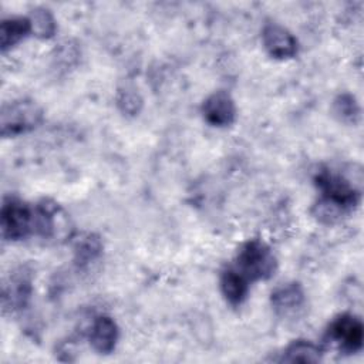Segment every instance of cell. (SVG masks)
I'll return each instance as SVG.
<instances>
[{
    "instance_id": "obj_1",
    "label": "cell",
    "mask_w": 364,
    "mask_h": 364,
    "mask_svg": "<svg viewBox=\"0 0 364 364\" xmlns=\"http://www.w3.org/2000/svg\"><path fill=\"white\" fill-rule=\"evenodd\" d=\"M277 267L272 249L259 239L246 240L236 255V270L249 282L270 279Z\"/></svg>"
},
{
    "instance_id": "obj_2",
    "label": "cell",
    "mask_w": 364,
    "mask_h": 364,
    "mask_svg": "<svg viewBox=\"0 0 364 364\" xmlns=\"http://www.w3.org/2000/svg\"><path fill=\"white\" fill-rule=\"evenodd\" d=\"M43 121V109L28 98H20L4 104L0 114V132L3 136L26 134Z\"/></svg>"
},
{
    "instance_id": "obj_3",
    "label": "cell",
    "mask_w": 364,
    "mask_h": 364,
    "mask_svg": "<svg viewBox=\"0 0 364 364\" xmlns=\"http://www.w3.org/2000/svg\"><path fill=\"white\" fill-rule=\"evenodd\" d=\"M0 228L4 240H20L34 232V208L17 198H6L0 212Z\"/></svg>"
},
{
    "instance_id": "obj_4",
    "label": "cell",
    "mask_w": 364,
    "mask_h": 364,
    "mask_svg": "<svg viewBox=\"0 0 364 364\" xmlns=\"http://www.w3.org/2000/svg\"><path fill=\"white\" fill-rule=\"evenodd\" d=\"M316 185L321 192V198L334 202L346 210L353 209L360 200V189L347 178L334 173L330 169H321L316 175Z\"/></svg>"
},
{
    "instance_id": "obj_5",
    "label": "cell",
    "mask_w": 364,
    "mask_h": 364,
    "mask_svg": "<svg viewBox=\"0 0 364 364\" xmlns=\"http://www.w3.org/2000/svg\"><path fill=\"white\" fill-rule=\"evenodd\" d=\"M327 337L343 353L351 354L363 347L364 327L358 317L350 313H343L334 317L328 324Z\"/></svg>"
},
{
    "instance_id": "obj_6",
    "label": "cell",
    "mask_w": 364,
    "mask_h": 364,
    "mask_svg": "<svg viewBox=\"0 0 364 364\" xmlns=\"http://www.w3.org/2000/svg\"><path fill=\"white\" fill-rule=\"evenodd\" d=\"M34 232L44 239H61L68 235V216L55 202L44 199L34 208Z\"/></svg>"
},
{
    "instance_id": "obj_7",
    "label": "cell",
    "mask_w": 364,
    "mask_h": 364,
    "mask_svg": "<svg viewBox=\"0 0 364 364\" xmlns=\"http://www.w3.org/2000/svg\"><path fill=\"white\" fill-rule=\"evenodd\" d=\"M262 41L266 51L277 60L291 58L297 53L296 37L277 23H269L263 27Z\"/></svg>"
},
{
    "instance_id": "obj_8",
    "label": "cell",
    "mask_w": 364,
    "mask_h": 364,
    "mask_svg": "<svg viewBox=\"0 0 364 364\" xmlns=\"http://www.w3.org/2000/svg\"><path fill=\"white\" fill-rule=\"evenodd\" d=\"M205 121L213 127H228L235 121V101L226 91H215L202 104Z\"/></svg>"
},
{
    "instance_id": "obj_9",
    "label": "cell",
    "mask_w": 364,
    "mask_h": 364,
    "mask_svg": "<svg viewBox=\"0 0 364 364\" xmlns=\"http://www.w3.org/2000/svg\"><path fill=\"white\" fill-rule=\"evenodd\" d=\"M118 326L109 316H98L90 327V344L98 354H111L118 341Z\"/></svg>"
},
{
    "instance_id": "obj_10",
    "label": "cell",
    "mask_w": 364,
    "mask_h": 364,
    "mask_svg": "<svg viewBox=\"0 0 364 364\" xmlns=\"http://www.w3.org/2000/svg\"><path fill=\"white\" fill-rule=\"evenodd\" d=\"M270 301L274 311L286 317V316L296 314L304 306L306 297L300 283L289 282L277 286L272 291Z\"/></svg>"
},
{
    "instance_id": "obj_11",
    "label": "cell",
    "mask_w": 364,
    "mask_h": 364,
    "mask_svg": "<svg viewBox=\"0 0 364 364\" xmlns=\"http://www.w3.org/2000/svg\"><path fill=\"white\" fill-rule=\"evenodd\" d=\"M220 291L229 304L239 306L249 293V280L235 267H228L220 274Z\"/></svg>"
},
{
    "instance_id": "obj_12",
    "label": "cell",
    "mask_w": 364,
    "mask_h": 364,
    "mask_svg": "<svg viewBox=\"0 0 364 364\" xmlns=\"http://www.w3.org/2000/svg\"><path fill=\"white\" fill-rule=\"evenodd\" d=\"M30 293H31L30 279L23 273L14 274L13 277H10V282L3 287L4 309L9 307L10 310H18L24 307L27 300L30 299Z\"/></svg>"
},
{
    "instance_id": "obj_13",
    "label": "cell",
    "mask_w": 364,
    "mask_h": 364,
    "mask_svg": "<svg viewBox=\"0 0 364 364\" xmlns=\"http://www.w3.org/2000/svg\"><path fill=\"white\" fill-rule=\"evenodd\" d=\"M31 33L28 17H9L0 24V47L6 51Z\"/></svg>"
},
{
    "instance_id": "obj_14",
    "label": "cell",
    "mask_w": 364,
    "mask_h": 364,
    "mask_svg": "<svg viewBox=\"0 0 364 364\" xmlns=\"http://www.w3.org/2000/svg\"><path fill=\"white\" fill-rule=\"evenodd\" d=\"M323 350L309 340H294L282 353L280 361L284 363H318L321 361Z\"/></svg>"
},
{
    "instance_id": "obj_15",
    "label": "cell",
    "mask_w": 364,
    "mask_h": 364,
    "mask_svg": "<svg viewBox=\"0 0 364 364\" xmlns=\"http://www.w3.org/2000/svg\"><path fill=\"white\" fill-rule=\"evenodd\" d=\"M102 253V243L98 236L92 233H85L81 235L78 239L74 242V255H75V263L80 267H87L95 260Z\"/></svg>"
},
{
    "instance_id": "obj_16",
    "label": "cell",
    "mask_w": 364,
    "mask_h": 364,
    "mask_svg": "<svg viewBox=\"0 0 364 364\" xmlns=\"http://www.w3.org/2000/svg\"><path fill=\"white\" fill-rule=\"evenodd\" d=\"M28 20L31 26V33H34L40 38H50L54 36L57 30V24L53 14L50 13V10L44 7L34 9L30 13Z\"/></svg>"
},
{
    "instance_id": "obj_17",
    "label": "cell",
    "mask_w": 364,
    "mask_h": 364,
    "mask_svg": "<svg viewBox=\"0 0 364 364\" xmlns=\"http://www.w3.org/2000/svg\"><path fill=\"white\" fill-rule=\"evenodd\" d=\"M346 212H347L346 209H343L341 206H338L334 202H330L324 198H320L311 209L313 216L320 223H326V225H333V223L338 222Z\"/></svg>"
},
{
    "instance_id": "obj_18",
    "label": "cell",
    "mask_w": 364,
    "mask_h": 364,
    "mask_svg": "<svg viewBox=\"0 0 364 364\" xmlns=\"http://www.w3.org/2000/svg\"><path fill=\"white\" fill-rule=\"evenodd\" d=\"M334 112L338 115V118L344 122H355L360 115L358 104L355 102V98L350 94H341L334 101Z\"/></svg>"
},
{
    "instance_id": "obj_19",
    "label": "cell",
    "mask_w": 364,
    "mask_h": 364,
    "mask_svg": "<svg viewBox=\"0 0 364 364\" xmlns=\"http://www.w3.org/2000/svg\"><path fill=\"white\" fill-rule=\"evenodd\" d=\"M118 105L122 109V112H127L129 115H135L139 112L141 105H142V100L139 97V94L134 90H125L121 91L118 95Z\"/></svg>"
}]
</instances>
